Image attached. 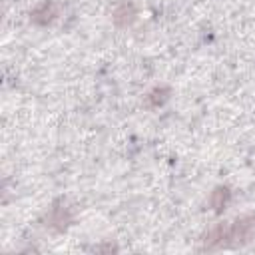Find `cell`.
<instances>
[{
  "instance_id": "6da1fadb",
  "label": "cell",
  "mask_w": 255,
  "mask_h": 255,
  "mask_svg": "<svg viewBox=\"0 0 255 255\" xmlns=\"http://www.w3.org/2000/svg\"><path fill=\"white\" fill-rule=\"evenodd\" d=\"M58 16V6L54 4V2H42V4H38L34 10H32V14H30V20L34 22V24H38V26H46V24H50L54 18Z\"/></svg>"
},
{
  "instance_id": "7a4b0ae2",
  "label": "cell",
  "mask_w": 255,
  "mask_h": 255,
  "mask_svg": "<svg viewBox=\"0 0 255 255\" xmlns=\"http://www.w3.org/2000/svg\"><path fill=\"white\" fill-rule=\"evenodd\" d=\"M70 221H72L70 207H68V205H64V203H56V205L52 207L50 215H48V225H50V227H54V229H58V231H62V229H66V227H68V223H70Z\"/></svg>"
},
{
  "instance_id": "3957f363",
  "label": "cell",
  "mask_w": 255,
  "mask_h": 255,
  "mask_svg": "<svg viewBox=\"0 0 255 255\" xmlns=\"http://www.w3.org/2000/svg\"><path fill=\"white\" fill-rule=\"evenodd\" d=\"M112 18H114V24L120 26V28L129 26V24L135 20V8H133V4H129V2H122V4L114 10Z\"/></svg>"
},
{
  "instance_id": "277c9868",
  "label": "cell",
  "mask_w": 255,
  "mask_h": 255,
  "mask_svg": "<svg viewBox=\"0 0 255 255\" xmlns=\"http://www.w3.org/2000/svg\"><path fill=\"white\" fill-rule=\"evenodd\" d=\"M229 199H231V191H229V187H225V185H219V187H215L213 191H211V197H209V205L213 207V211H223L225 209V205L229 203Z\"/></svg>"
},
{
  "instance_id": "5b68a950",
  "label": "cell",
  "mask_w": 255,
  "mask_h": 255,
  "mask_svg": "<svg viewBox=\"0 0 255 255\" xmlns=\"http://www.w3.org/2000/svg\"><path fill=\"white\" fill-rule=\"evenodd\" d=\"M167 98H169V90H167V88H163V86H161V88H153V90L145 96V100H147V106H149V108H159Z\"/></svg>"
},
{
  "instance_id": "8992f818",
  "label": "cell",
  "mask_w": 255,
  "mask_h": 255,
  "mask_svg": "<svg viewBox=\"0 0 255 255\" xmlns=\"http://www.w3.org/2000/svg\"><path fill=\"white\" fill-rule=\"evenodd\" d=\"M253 217H255V215H253Z\"/></svg>"
}]
</instances>
